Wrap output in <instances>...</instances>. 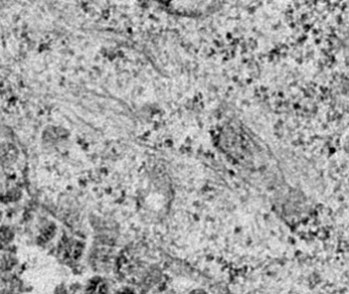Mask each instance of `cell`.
I'll list each match as a JSON object with an SVG mask.
<instances>
[{
    "label": "cell",
    "instance_id": "cell-2",
    "mask_svg": "<svg viewBox=\"0 0 349 294\" xmlns=\"http://www.w3.org/2000/svg\"><path fill=\"white\" fill-rule=\"evenodd\" d=\"M117 294H134V292L129 290V289H126V290H123V291H121V292H118Z\"/></svg>",
    "mask_w": 349,
    "mask_h": 294
},
{
    "label": "cell",
    "instance_id": "cell-3",
    "mask_svg": "<svg viewBox=\"0 0 349 294\" xmlns=\"http://www.w3.org/2000/svg\"><path fill=\"white\" fill-rule=\"evenodd\" d=\"M192 294H207L204 291H201V290H196L194 292H192Z\"/></svg>",
    "mask_w": 349,
    "mask_h": 294
},
{
    "label": "cell",
    "instance_id": "cell-1",
    "mask_svg": "<svg viewBox=\"0 0 349 294\" xmlns=\"http://www.w3.org/2000/svg\"><path fill=\"white\" fill-rule=\"evenodd\" d=\"M107 286L105 282L99 278H96L92 280L88 287H87V294H106Z\"/></svg>",
    "mask_w": 349,
    "mask_h": 294
}]
</instances>
